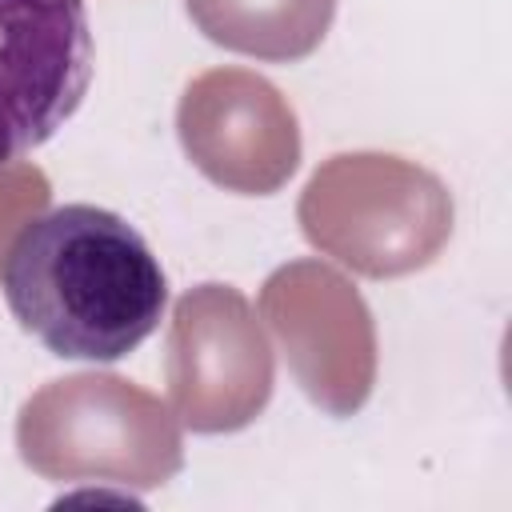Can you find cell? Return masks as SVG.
Masks as SVG:
<instances>
[{"mask_svg": "<svg viewBox=\"0 0 512 512\" xmlns=\"http://www.w3.org/2000/svg\"><path fill=\"white\" fill-rule=\"evenodd\" d=\"M0 288L16 324L64 360L128 356L156 332L168 304L148 240L96 204H60L24 220Z\"/></svg>", "mask_w": 512, "mask_h": 512, "instance_id": "obj_1", "label": "cell"}, {"mask_svg": "<svg viewBox=\"0 0 512 512\" xmlns=\"http://www.w3.org/2000/svg\"><path fill=\"white\" fill-rule=\"evenodd\" d=\"M88 84L84 0H0V168L52 140Z\"/></svg>", "mask_w": 512, "mask_h": 512, "instance_id": "obj_2", "label": "cell"}, {"mask_svg": "<svg viewBox=\"0 0 512 512\" xmlns=\"http://www.w3.org/2000/svg\"><path fill=\"white\" fill-rule=\"evenodd\" d=\"M336 0H188V16L212 44L264 60L308 56L328 24Z\"/></svg>", "mask_w": 512, "mask_h": 512, "instance_id": "obj_3", "label": "cell"}]
</instances>
